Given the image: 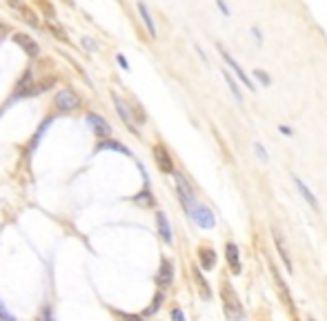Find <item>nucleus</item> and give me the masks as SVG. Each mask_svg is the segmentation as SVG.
Here are the masks:
<instances>
[{"label": "nucleus", "instance_id": "f257e3e1", "mask_svg": "<svg viewBox=\"0 0 327 321\" xmlns=\"http://www.w3.org/2000/svg\"><path fill=\"white\" fill-rule=\"evenodd\" d=\"M221 301H223V314L227 321H243L245 319L243 301H240L234 283L229 279H225V277L221 279Z\"/></svg>", "mask_w": 327, "mask_h": 321}, {"label": "nucleus", "instance_id": "f03ea898", "mask_svg": "<svg viewBox=\"0 0 327 321\" xmlns=\"http://www.w3.org/2000/svg\"><path fill=\"white\" fill-rule=\"evenodd\" d=\"M267 265H270V275H272V281H274V288H276V294H278V299H281V303L285 306L289 317L294 321H298V310H296V303H294V297H292V290H289L287 281L283 279L281 270H278V265L274 261H270Z\"/></svg>", "mask_w": 327, "mask_h": 321}, {"label": "nucleus", "instance_id": "7ed1b4c3", "mask_svg": "<svg viewBox=\"0 0 327 321\" xmlns=\"http://www.w3.org/2000/svg\"><path fill=\"white\" fill-rule=\"evenodd\" d=\"M191 217V221L196 223L198 228L203 230H212L214 226H216V217H214V212L210 210V207L205 205V203H194V205L189 207V212H187Z\"/></svg>", "mask_w": 327, "mask_h": 321}, {"label": "nucleus", "instance_id": "20e7f679", "mask_svg": "<svg viewBox=\"0 0 327 321\" xmlns=\"http://www.w3.org/2000/svg\"><path fill=\"white\" fill-rule=\"evenodd\" d=\"M218 54H221V58H223V61L227 63L229 67H232V72L236 74V78H238L240 83H243L245 87L249 89V92H256V85H254V80H251V78L247 76V72H245V69L238 65V61H236V58H234V56H232V54H229L227 49H225L223 45H218Z\"/></svg>", "mask_w": 327, "mask_h": 321}, {"label": "nucleus", "instance_id": "39448f33", "mask_svg": "<svg viewBox=\"0 0 327 321\" xmlns=\"http://www.w3.org/2000/svg\"><path fill=\"white\" fill-rule=\"evenodd\" d=\"M196 256H198V268L201 270H214L218 263V254H216V250H214V245L212 243H207V241H203V243H198V248H196Z\"/></svg>", "mask_w": 327, "mask_h": 321}, {"label": "nucleus", "instance_id": "423d86ee", "mask_svg": "<svg viewBox=\"0 0 327 321\" xmlns=\"http://www.w3.org/2000/svg\"><path fill=\"white\" fill-rule=\"evenodd\" d=\"M174 176H176V192H178V199H180V203H183L185 212H189V207L196 203L194 187L189 185V181H187L180 172H174Z\"/></svg>", "mask_w": 327, "mask_h": 321}, {"label": "nucleus", "instance_id": "0eeeda50", "mask_svg": "<svg viewBox=\"0 0 327 321\" xmlns=\"http://www.w3.org/2000/svg\"><path fill=\"white\" fill-rule=\"evenodd\" d=\"M152 154H154V161H156V168L160 170L163 174H174L176 172V165H174V158H171L169 149L158 143V145L152 147Z\"/></svg>", "mask_w": 327, "mask_h": 321}, {"label": "nucleus", "instance_id": "6e6552de", "mask_svg": "<svg viewBox=\"0 0 327 321\" xmlns=\"http://www.w3.org/2000/svg\"><path fill=\"white\" fill-rule=\"evenodd\" d=\"M272 239H274V245H276V254L278 259H281V263L285 265V270L292 275L294 272V263H292V254H289L287 250V243H285V237L281 234V230L278 228H272Z\"/></svg>", "mask_w": 327, "mask_h": 321}, {"label": "nucleus", "instance_id": "1a4fd4ad", "mask_svg": "<svg viewBox=\"0 0 327 321\" xmlns=\"http://www.w3.org/2000/svg\"><path fill=\"white\" fill-rule=\"evenodd\" d=\"M225 261L229 265V272L236 277V275H243V263H240V250H238V243L236 241H227L225 243Z\"/></svg>", "mask_w": 327, "mask_h": 321}, {"label": "nucleus", "instance_id": "9d476101", "mask_svg": "<svg viewBox=\"0 0 327 321\" xmlns=\"http://www.w3.org/2000/svg\"><path fill=\"white\" fill-rule=\"evenodd\" d=\"M53 105L60 112H72V110H78L80 107V98L72 89H60V92L56 94V98H53Z\"/></svg>", "mask_w": 327, "mask_h": 321}, {"label": "nucleus", "instance_id": "9b49d317", "mask_svg": "<svg viewBox=\"0 0 327 321\" xmlns=\"http://www.w3.org/2000/svg\"><path fill=\"white\" fill-rule=\"evenodd\" d=\"M292 181H294V185H296V190L301 192V196H303L305 201H307V205L312 207L316 214H320V201H318V196H316L314 192L309 190V185L305 183V181H303L298 174H292Z\"/></svg>", "mask_w": 327, "mask_h": 321}, {"label": "nucleus", "instance_id": "f8f14e48", "mask_svg": "<svg viewBox=\"0 0 327 321\" xmlns=\"http://www.w3.org/2000/svg\"><path fill=\"white\" fill-rule=\"evenodd\" d=\"M156 283L160 288H169L174 283V261L169 256H163L160 259V268H158V275H156Z\"/></svg>", "mask_w": 327, "mask_h": 321}, {"label": "nucleus", "instance_id": "ddd939ff", "mask_svg": "<svg viewBox=\"0 0 327 321\" xmlns=\"http://www.w3.org/2000/svg\"><path fill=\"white\" fill-rule=\"evenodd\" d=\"M87 123H89L92 132H94L98 138H105V136H109V134H111L109 123H107L100 114H96V112H89V114H87Z\"/></svg>", "mask_w": 327, "mask_h": 321}, {"label": "nucleus", "instance_id": "4468645a", "mask_svg": "<svg viewBox=\"0 0 327 321\" xmlns=\"http://www.w3.org/2000/svg\"><path fill=\"white\" fill-rule=\"evenodd\" d=\"M111 98H114V105H116V112H118V116L122 119V123H127V127L136 134L138 130H136V121L132 119V110H129V105L125 103V100L120 98L118 94H111Z\"/></svg>", "mask_w": 327, "mask_h": 321}, {"label": "nucleus", "instance_id": "2eb2a0df", "mask_svg": "<svg viewBox=\"0 0 327 321\" xmlns=\"http://www.w3.org/2000/svg\"><path fill=\"white\" fill-rule=\"evenodd\" d=\"M191 272H194V281H196V288H198V294H201V299L203 301H212V288H210V281L203 277V272H201V268L194 265L191 268Z\"/></svg>", "mask_w": 327, "mask_h": 321}, {"label": "nucleus", "instance_id": "dca6fc26", "mask_svg": "<svg viewBox=\"0 0 327 321\" xmlns=\"http://www.w3.org/2000/svg\"><path fill=\"white\" fill-rule=\"evenodd\" d=\"M14 42L27 54V56H38V54H40L38 42L31 38V36H27V34H16L14 36Z\"/></svg>", "mask_w": 327, "mask_h": 321}, {"label": "nucleus", "instance_id": "f3484780", "mask_svg": "<svg viewBox=\"0 0 327 321\" xmlns=\"http://www.w3.org/2000/svg\"><path fill=\"white\" fill-rule=\"evenodd\" d=\"M156 228H158V234L160 239L165 241L167 245L174 243V234H171V226H169V219L165 212H156Z\"/></svg>", "mask_w": 327, "mask_h": 321}, {"label": "nucleus", "instance_id": "a211bd4d", "mask_svg": "<svg viewBox=\"0 0 327 321\" xmlns=\"http://www.w3.org/2000/svg\"><path fill=\"white\" fill-rule=\"evenodd\" d=\"M136 9H138V14H141L143 25L147 27L149 38H156V25H154V18H152V14H149L147 5H145V3H138V5H136Z\"/></svg>", "mask_w": 327, "mask_h": 321}, {"label": "nucleus", "instance_id": "6ab92c4d", "mask_svg": "<svg viewBox=\"0 0 327 321\" xmlns=\"http://www.w3.org/2000/svg\"><path fill=\"white\" fill-rule=\"evenodd\" d=\"M134 203H136V205H141V207H154V205H156V199H154V194H152V190H149L147 183H145L143 190L134 196Z\"/></svg>", "mask_w": 327, "mask_h": 321}, {"label": "nucleus", "instance_id": "aec40b11", "mask_svg": "<svg viewBox=\"0 0 327 321\" xmlns=\"http://www.w3.org/2000/svg\"><path fill=\"white\" fill-rule=\"evenodd\" d=\"M223 78H225V83L229 85V92H232V96L236 100H238L240 105H243V94H240V89H238V83L234 80V76L229 74V69H223Z\"/></svg>", "mask_w": 327, "mask_h": 321}, {"label": "nucleus", "instance_id": "412c9836", "mask_svg": "<svg viewBox=\"0 0 327 321\" xmlns=\"http://www.w3.org/2000/svg\"><path fill=\"white\" fill-rule=\"evenodd\" d=\"M98 149H114V152H120V154H125V156H132V152L125 145H120L118 141H109V138H107V141H100Z\"/></svg>", "mask_w": 327, "mask_h": 321}, {"label": "nucleus", "instance_id": "4be33fe9", "mask_svg": "<svg viewBox=\"0 0 327 321\" xmlns=\"http://www.w3.org/2000/svg\"><path fill=\"white\" fill-rule=\"evenodd\" d=\"M163 301H165V294H163V290H158L156 294H154V299H152V306L143 312V317H152V314H156L158 308L163 306Z\"/></svg>", "mask_w": 327, "mask_h": 321}, {"label": "nucleus", "instance_id": "5701e85b", "mask_svg": "<svg viewBox=\"0 0 327 321\" xmlns=\"http://www.w3.org/2000/svg\"><path fill=\"white\" fill-rule=\"evenodd\" d=\"M251 76L258 80L263 87H270V85H272V76L265 72V69H254V72H251Z\"/></svg>", "mask_w": 327, "mask_h": 321}, {"label": "nucleus", "instance_id": "b1692460", "mask_svg": "<svg viewBox=\"0 0 327 321\" xmlns=\"http://www.w3.org/2000/svg\"><path fill=\"white\" fill-rule=\"evenodd\" d=\"M254 152H256V156H258L260 163H270V154H267V149H265V145H263L260 141L254 143Z\"/></svg>", "mask_w": 327, "mask_h": 321}, {"label": "nucleus", "instance_id": "393cba45", "mask_svg": "<svg viewBox=\"0 0 327 321\" xmlns=\"http://www.w3.org/2000/svg\"><path fill=\"white\" fill-rule=\"evenodd\" d=\"M251 36H254L256 45H263V31L258 29V25H251Z\"/></svg>", "mask_w": 327, "mask_h": 321}, {"label": "nucleus", "instance_id": "a878e982", "mask_svg": "<svg viewBox=\"0 0 327 321\" xmlns=\"http://www.w3.org/2000/svg\"><path fill=\"white\" fill-rule=\"evenodd\" d=\"M36 321H53L51 310H49V308H42V310H40V314L36 317Z\"/></svg>", "mask_w": 327, "mask_h": 321}, {"label": "nucleus", "instance_id": "bb28decb", "mask_svg": "<svg viewBox=\"0 0 327 321\" xmlns=\"http://www.w3.org/2000/svg\"><path fill=\"white\" fill-rule=\"evenodd\" d=\"M80 42H83V47H85V49H87L89 54L96 51V42H94V40H89L87 36H83V38H80Z\"/></svg>", "mask_w": 327, "mask_h": 321}, {"label": "nucleus", "instance_id": "cd10ccee", "mask_svg": "<svg viewBox=\"0 0 327 321\" xmlns=\"http://www.w3.org/2000/svg\"><path fill=\"white\" fill-rule=\"evenodd\" d=\"M216 5H218V9L223 12L225 18H229V16H232V9L227 7V3H225V0H216Z\"/></svg>", "mask_w": 327, "mask_h": 321}, {"label": "nucleus", "instance_id": "c85d7f7f", "mask_svg": "<svg viewBox=\"0 0 327 321\" xmlns=\"http://www.w3.org/2000/svg\"><path fill=\"white\" fill-rule=\"evenodd\" d=\"M49 29L53 31V34H56L58 36V38H60V40H67V36H65V31H62L60 29V27H58L56 23H49Z\"/></svg>", "mask_w": 327, "mask_h": 321}, {"label": "nucleus", "instance_id": "c756f323", "mask_svg": "<svg viewBox=\"0 0 327 321\" xmlns=\"http://www.w3.org/2000/svg\"><path fill=\"white\" fill-rule=\"evenodd\" d=\"M171 321H185V314L180 308H171Z\"/></svg>", "mask_w": 327, "mask_h": 321}, {"label": "nucleus", "instance_id": "7c9ffc66", "mask_svg": "<svg viewBox=\"0 0 327 321\" xmlns=\"http://www.w3.org/2000/svg\"><path fill=\"white\" fill-rule=\"evenodd\" d=\"M116 317L120 321H143L141 317H136V314H122V312H116Z\"/></svg>", "mask_w": 327, "mask_h": 321}, {"label": "nucleus", "instance_id": "2f4dec72", "mask_svg": "<svg viewBox=\"0 0 327 321\" xmlns=\"http://www.w3.org/2000/svg\"><path fill=\"white\" fill-rule=\"evenodd\" d=\"M278 132H281L283 136H287V138L294 136V130H292V127H287V125H278Z\"/></svg>", "mask_w": 327, "mask_h": 321}, {"label": "nucleus", "instance_id": "473e14b6", "mask_svg": "<svg viewBox=\"0 0 327 321\" xmlns=\"http://www.w3.org/2000/svg\"><path fill=\"white\" fill-rule=\"evenodd\" d=\"M116 61H118V65H120L122 69H127V72H129V63H127V58H125V56H120V54H118Z\"/></svg>", "mask_w": 327, "mask_h": 321}, {"label": "nucleus", "instance_id": "72a5a7b5", "mask_svg": "<svg viewBox=\"0 0 327 321\" xmlns=\"http://www.w3.org/2000/svg\"><path fill=\"white\" fill-rule=\"evenodd\" d=\"M0 319H5V321H14V317L7 312V310H5L3 303H0Z\"/></svg>", "mask_w": 327, "mask_h": 321}, {"label": "nucleus", "instance_id": "f704fd0d", "mask_svg": "<svg viewBox=\"0 0 327 321\" xmlns=\"http://www.w3.org/2000/svg\"><path fill=\"white\" fill-rule=\"evenodd\" d=\"M5 34H7V27H5L3 23H0V38H3V36H5Z\"/></svg>", "mask_w": 327, "mask_h": 321}, {"label": "nucleus", "instance_id": "c9c22d12", "mask_svg": "<svg viewBox=\"0 0 327 321\" xmlns=\"http://www.w3.org/2000/svg\"><path fill=\"white\" fill-rule=\"evenodd\" d=\"M65 3H67V5H74V0H65Z\"/></svg>", "mask_w": 327, "mask_h": 321}, {"label": "nucleus", "instance_id": "e433bc0d", "mask_svg": "<svg viewBox=\"0 0 327 321\" xmlns=\"http://www.w3.org/2000/svg\"><path fill=\"white\" fill-rule=\"evenodd\" d=\"M307 321H316V319L314 317H307Z\"/></svg>", "mask_w": 327, "mask_h": 321}]
</instances>
